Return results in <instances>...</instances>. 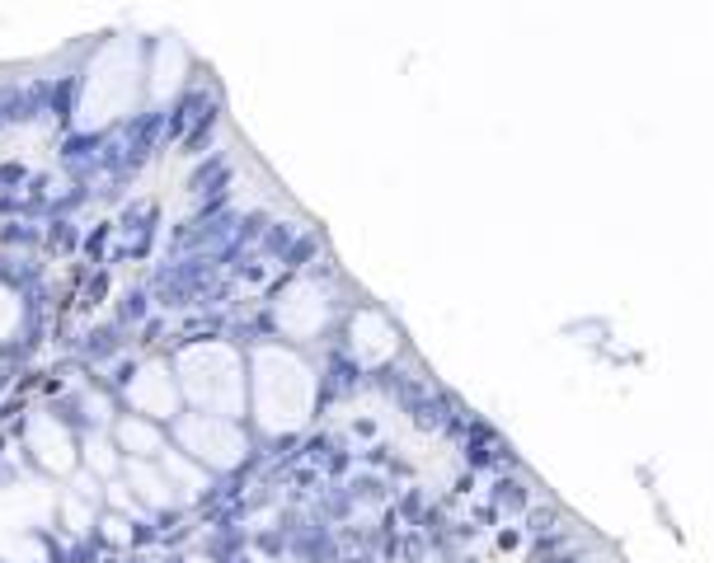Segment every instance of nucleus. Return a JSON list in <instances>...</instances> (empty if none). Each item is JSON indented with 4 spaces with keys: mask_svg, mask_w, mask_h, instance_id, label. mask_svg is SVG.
Listing matches in <instances>:
<instances>
[{
    "mask_svg": "<svg viewBox=\"0 0 714 563\" xmlns=\"http://www.w3.org/2000/svg\"><path fill=\"white\" fill-rule=\"evenodd\" d=\"M311 409V371L287 352H259V418L268 427H296Z\"/></svg>",
    "mask_w": 714,
    "mask_h": 563,
    "instance_id": "nucleus-1",
    "label": "nucleus"
},
{
    "mask_svg": "<svg viewBox=\"0 0 714 563\" xmlns=\"http://www.w3.org/2000/svg\"><path fill=\"white\" fill-rule=\"evenodd\" d=\"M184 390L193 404H207L217 418H235L245 395H240V366L231 348H193L179 357Z\"/></svg>",
    "mask_w": 714,
    "mask_h": 563,
    "instance_id": "nucleus-2",
    "label": "nucleus"
},
{
    "mask_svg": "<svg viewBox=\"0 0 714 563\" xmlns=\"http://www.w3.org/2000/svg\"><path fill=\"white\" fill-rule=\"evenodd\" d=\"M179 442L188 446V456L207 460L217 470H231L245 460V437L231 418H217V413H188L179 418Z\"/></svg>",
    "mask_w": 714,
    "mask_h": 563,
    "instance_id": "nucleus-3",
    "label": "nucleus"
},
{
    "mask_svg": "<svg viewBox=\"0 0 714 563\" xmlns=\"http://www.w3.org/2000/svg\"><path fill=\"white\" fill-rule=\"evenodd\" d=\"M29 442H33V456L43 460L52 474H66L76 470V451H71V437L57 418H33L29 423Z\"/></svg>",
    "mask_w": 714,
    "mask_h": 563,
    "instance_id": "nucleus-4",
    "label": "nucleus"
},
{
    "mask_svg": "<svg viewBox=\"0 0 714 563\" xmlns=\"http://www.w3.org/2000/svg\"><path fill=\"white\" fill-rule=\"evenodd\" d=\"M132 404L146 413H156V418H170L179 409V385L165 376V366H146L137 381H132Z\"/></svg>",
    "mask_w": 714,
    "mask_h": 563,
    "instance_id": "nucleus-5",
    "label": "nucleus"
},
{
    "mask_svg": "<svg viewBox=\"0 0 714 563\" xmlns=\"http://www.w3.org/2000/svg\"><path fill=\"white\" fill-rule=\"evenodd\" d=\"M282 324H287L292 334H315V329L325 324V301H320L311 287H292L287 301H282Z\"/></svg>",
    "mask_w": 714,
    "mask_h": 563,
    "instance_id": "nucleus-6",
    "label": "nucleus"
},
{
    "mask_svg": "<svg viewBox=\"0 0 714 563\" xmlns=\"http://www.w3.org/2000/svg\"><path fill=\"white\" fill-rule=\"evenodd\" d=\"M127 484H132V493H137L141 503H151V507H174V493L170 479L156 470V465H146V460H132L127 465Z\"/></svg>",
    "mask_w": 714,
    "mask_h": 563,
    "instance_id": "nucleus-7",
    "label": "nucleus"
},
{
    "mask_svg": "<svg viewBox=\"0 0 714 563\" xmlns=\"http://www.w3.org/2000/svg\"><path fill=\"white\" fill-rule=\"evenodd\" d=\"M160 474H165L170 488H179L184 498H198L202 488H207V470L193 465V460H184L179 451H160Z\"/></svg>",
    "mask_w": 714,
    "mask_h": 563,
    "instance_id": "nucleus-8",
    "label": "nucleus"
},
{
    "mask_svg": "<svg viewBox=\"0 0 714 563\" xmlns=\"http://www.w3.org/2000/svg\"><path fill=\"white\" fill-rule=\"evenodd\" d=\"M357 334V352L367 357V362H376V357H390L395 352V334H390L386 320H376V315H362V320L353 324Z\"/></svg>",
    "mask_w": 714,
    "mask_h": 563,
    "instance_id": "nucleus-9",
    "label": "nucleus"
},
{
    "mask_svg": "<svg viewBox=\"0 0 714 563\" xmlns=\"http://www.w3.org/2000/svg\"><path fill=\"white\" fill-rule=\"evenodd\" d=\"M118 446H123L127 456H160L165 446H160V432L151 423H141V418H123L118 423Z\"/></svg>",
    "mask_w": 714,
    "mask_h": 563,
    "instance_id": "nucleus-10",
    "label": "nucleus"
},
{
    "mask_svg": "<svg viewBox=\"0 0 714 563\" xmlns=\"http://www.w3.org/2000/svg\"><path fill=\"white\" fill-rule=\"evenodd\" d=\"M43 540H33L24 531H0V559L5 563H43Z\"/></svg>",
    "mask_w": 714,
    "mask_h": 563,
    "instance_id": "nucleus-11",
    "label": "nucleus"
},
{
    "mask_svg": "<svg viewBox=\"0 0 714 563\" xmlns=\"http://www.w3.org/2000/svg\"><path fill=\"white\" fill-rule=\"evenodd\" d=\"M85 460H90L94 474H109V479H113V470H118V451H113L104 437H90V442H85Z\"/></svg>",
    "mask_w": 714,
    "mask_h": 563,
    "instance_id": "nucleus-12",
    "label": "nucleus"
},
{
    "mask_svg": "<svg viewBox=\"0 0 714 563\" xmlns=\"http://www.w3.org/2000/svg\"><path fill=\"white\" fill-rule=\"evenodd\" d=\"M15 324H19V301H15V291L0 287V338L15 334Z\"/></svg>",
    "mask_w": 714,
    "mask_h": 563,
    "instance_id": "nucleus-13",
    "label": "nucleus"
},
{
    "mask_svg": "<svg viewBox=\"0 0 714 563\" xmlns=\"http://www.w3.org/2000/svg\"><path fill=\"white\" fill-rule=\"evenodd\" d=\"M62 517H66V526H71V531H85V526H90V507H85V498H66L62 503Z\"/></svg>",
    "mask_w": 714,
    "mask_h": 563,
    "instance_id": "nucleus-14",
    "label": "nucleus"
},
{
    "mask_svg": "<svg viewBox=\"0 0 714 563\" xmlns=\"http://www.w3.org/2000/svg\"><path fill=\"white\" fill-rule=\"evenodd\" d=\"M104 535H109V540H118V545H127V540H132V531H127V517H109V521H104Z\"/></svg>",
    "mask_w": 714,
    "mask_h": 563,
    "instance_id": "nucleus-15",
    "label": "nucleus"
},
{
    "mask_svg": "<svg viewBox=\"0 0 714 563\" xmlns=\"http://www.w3.org/2000/svg\"><path fill=\"white\" fill-rule=\"evenodd\" d=\"M109 503L118 507V512H132V493H127L123 484H109Z\"/></svg>",
    "mask_w": 714,
    "mask_h": 563,
    "instance_id": "nucleus-16",
    "label": "nucleus"
}]
</instances>
